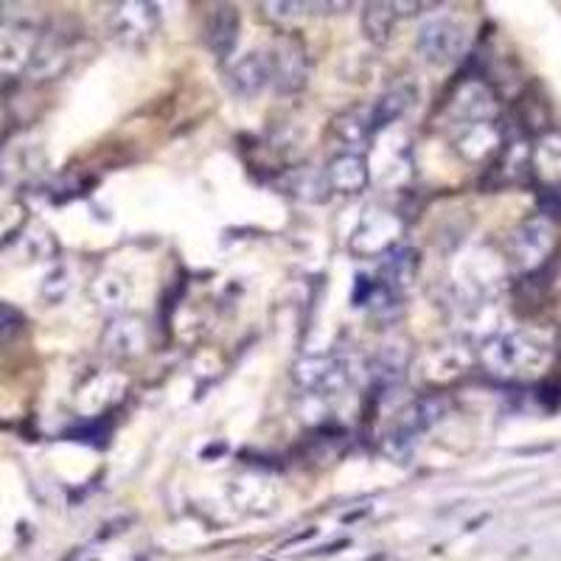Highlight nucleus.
Masks as SVG:
<instances>
[{"label": "nucleus", "mask_w": 561, "mask_h": 561, "mask_svg": "<svg viewBox=\"0 0 561 561\" xmlns=\"http://www.w3.org/2000/svg\"><path fill=\"white\" fill-rule=\"evenodd\" d=\"M539 345L530 343L525 334H500L489 340L483 348V363L494 377H523L539 363Z\"/></svg>", "instance_id": "f257e3e1"}, {"label": "nucleus", "mask_w": 561, "mask_h": 561, "mask_svg": "<svg viewBox=\"0 0 561 561\" xmlns=\"http://www.w3.org/2000/svg\"><path fill=\"white\" fill-rule=\"evenodd\" d=\"M466 32L455 18H433L419 28L415 48L427 62L447 65L463 54Z\"/></svg>", "instance_id": "f03ea898"}, {"label": "nucleus", "mask_w": 561, "mask_h": 561, "mask_svg": "<svg viewBox=\"0 0 561 561\" xmlns=\"http://www.w3.org/2000/svg\"><path fill=\"white\" fill-rule=\"evenodd\" d=\"M293 379L309 396H334L348 385V365L337 357H307L298 359L293 368Z\"/></svg>", "instance_id": "7ed1b4c3"}, {"label": "nucleus", "mask_w": 561, "mask_h": 561, "mask_svg": "<svg viewBox=\"0 0 561 561\" xmlns=\"http://www.w3.org/2000/svg\"><path fill=\"white\" fill-rule=\"evenodd\" d=\"M230 90L242 99H253L273 84V62L270 54H244L239 62H233L228 73Z\"/></svg>", "instance_id": "20e7f679"}, {"label": "nucleus", "mask_w": 561, "mask_h": 561, "mask_svg": "<svg viewBox=\"0 0 561 561\" xmlns=\"http://www.w3.org/2000/svg\"><path fill=\"white\" fill-rule=\"evenodd\" d=\"M102 348L115 359L138 357L147 348V325L135 318H127V314H118L104 329Z\"/></svg>", "instance_id": "39448f33"}, {"label": "nucleus", "mask_w": 561, "mask_h": 561, "mask_svg": "<svg viewBox=\"0 0 561 561\" xmlns=\"http://www.w3.org/2000/svg\"><path fill=\"white\" fill-rule=\"evenodd\" d=\"M449 402L444 396H421V399H413L408 408L399 413V421H396V435L413 440L415 435L427 433L438 424L444 415H447Z\"/></svg>", "instance_id": "423d86ee"}, {"label": "nucleus", "mask_w": 561, "mask_h": 561, "mask_svg": "<svg viewBox=\"0 0 561 561\" xmlns=\"http://www.w3.org/2000/svg\"><path fill=\"white\" fill-rule=\"evenodd\" d=\"M329 192L334 194H363L368 185V163L363 154L357 152H343L337 158L329 160V167L323 172Z\"/></svg>", "instance_id": "0eeeda50"}, {"label": "nucleus", "mask_w": 561, "mask_h": 561, "mask_svg": "<svg viewBox=\"0 0 561 561\" xmlns=\"http://www.w3.org/2000/svg\"><path fill=\"white\" fill-rule=\"evenodd\" d=\"M273 62V84L280 93H298L309 82V59L300 45L287 43L278 48V54H270Z\"/></svg>", "instance_id": "6e6552de"}, {"label": "nucleus", "mask_w": 561, "mask_h": 561, "mask_svg": "<svg viewBox=\"0 0 561 561\" xmlns=\"http://www.w3.org/2000/svg\"><path fill=\"white\" fill-rule=\"evenodd\" d=\"M550 244H553V228L545 219H530L523 228L514 230V237H511V250H514L523 267H536L542 262L545 255L550 253Z\"/></svg>", "instance_id": "1a4fd4ad"}, {"label": "nucleus", "mask_w": 561, "mask_h": 561, "mask_svg": "<svg viewBox=\"0 0 561 561\" xmlns=\"http://www.w3.org/2000/svg\"><path fill=\"white\" fill-rule=\"evenodd\" d=\"M239 28H242V20H239L237 9H214L205 20V43H208L210 54L217 59H228L239 43Z\"/></svg>", "instance_id": "9d476101"}, {"label": "nucleus", "mask_w": 561, "mask_h": 561, "mask_svg": "<svg viewBox=\"0 0 561 561\" xmlns=\"http://www.w3.org/2000/svg\"><path fill=\"white\" fill-rule=\"evenodd\" d=\"M415 270H419V253L413 248H404V244H393L379 259V284L399 295L413 284Z\"/></svg>", "instance_id": "9b49d317"}, {"label": "nucleus", "mask_w": 561, "mask_h": 561, "mask_svg": "<svg viewBox=\"0 0 561 561\" xmlns=\"http://www.w3.org/2000/svg\"><path fill=\"white\" fill-rule=\"evenodd\" d=\"M413 99H415V90L410 88V84H396V88H390L388 93H382V96L374 102V107L368 110L370 133H379V129L399 122V118L410 110Z\"/></svg>", "instance_id": "f8f14e48"}, {"label": "nucleus", "mask_w": 561, "mask_h": 561, "mask_svg": "<svg viewBox=\"0 0 561 561\" xmlns=\"http://www.w3.org/2000/svg\"><path fill=\"white\" fill-rule=\"evenodd\" d=\"M491 107H494V104H491V93L483 88V84H478V82L463 84V88H460V93H458V99L453 102L455 113H458L460 118H463V122H469V124L483 122L485 115L491 113Z\"/></svg>", "instance_id": "ddd939ff"}, {"label": "nucleus", "mask_w": 561, "mask_h": 561, "mask_svg": "<svg viewBox=\"0 0 561 561\" xmlns=\"http://www.w3.org/2000/svg\"><path fill=\"white\" fill-rule=\"evenodd\" d=\"M404 368H408V357H404L402 351H396L393 345H385L374 357V363H370V379L379 388H393V385L404 379Z\"/></svg>", "instance_id": "4468645a"}, {"label": "nucleus", "mask_w": 561, "mask_h": 561, "mask_svg": "<svg viewBox=\"0 0 561 561\" xmlns=\"http://www.w3.org/2000/svg\"><path fill=\"white\" fill-rule=\"evenodd\" d=\"M90 295H93V300H96L104 312H122L129 300V287L122 275L104 273L93 280V289H90Z\"/></svg>", "instance_id": "2eb2a0df"}, {"label": "nucleus", "mask_w": 561, "mask_h": 561, "mask_svg": "<svg viewBox=\"0 0 561 561\" xmlns=\"http://www.w3.org/2000/svg\"><path fill=\"white\" fill-rule=\"evenodd\" d=\"M396 18H399V14H396L393 3H368V7L363 9L365 37H368L370 43L385 45L390 39V34H393Z\"/></svg>", "instance_id": "dca6fc26"}, {"label": "nucleus", "mask_w": 561, "mask_h": 561, "mask_svg": "<svg viewBox=\"0 0 561 561\" xmlns=\"http://www.w3.org/2000/svg\"><path fill=\"white\" fill-rule=\"evenodd\" d=\"M334 135H337L343 144L348 147H357V144H365L370 138V118L368 110H348V113H340L332 124Z\"/></svg>", "instance_id": "f3484780"}, {"label": "nucleus", "mask_w": 561, "mask_h": 561, "mask_svg": "<svg viewBox=\"0 0 561 561\" xmlns=\"http://www.w3.org/2000/svg\"><path fill=\"white\" fill-rule=\"evenodd\" d=\"M458 147H460V152L466 154V158L478 160V158H483V154H489L491 149L497 147V133H494V129H491L485 122L469 124V127L463 129V135H460Z\"/></svg>", "instance_id": "a211bd4d"}, {"label": "nucleus", "mask_w": 561, "mask_h": 561, "mask_svg": "<svg viewBox=\"0 0 561 561\" xmlns=\"http://www.w3.org/2000/svg\"><path fill=\"white\" fill-rule=\"evenodd\" d=\"M118 18H122L124 32L149 34L158 23V7H152V3H127V7H122Z\"/></svg>", "instance_id": "6ab92c4d"}, {"label": "nucleus", "mask_w": 561, "mask_h": 561, "mask_svg": "<svg viewBox=\"0 0 561 561\" xmlns=\"http://www.w3.org/2000/svg\"><path fill=\"white\" fill-rule=\"evenodd\" d=\"M70 287H73V280H70V270L59 264V267H54L51 273L45 275L43 289H39V293H43V298L48 300V304H62V300L68 298Z\"/></svg>", "instance_id": "aec40b11"}, {"label": "nucleus", "mask_w": 561, "mask_h": 561, "mask_svg": "<svg viewBox=\"0 0 561 561\" xmlns=\"http://www.w3.org/2000/svg\"><path fill=\"white\" fill-rule=\"evenodd\" d=\"M23 329V314L20 309H14L12 304H0V343H9L14 340Z\"/></svg>", "instance_id": "412c9836"}, {"label": "nucleus", "mask_w": 561, "mask_h": 561, "mask_svg": "<svg viewBox=\"0 0 561 561\" xmlns=\"http://www.w3.org/2000/svg\"><path fill=\"white\" fill-rule=\"evenodd\" d=\"M267 9H273L275 18H298L309 7L307 3H267Z\"/></svg>", "instance_id": "4be33fe9"}, {"label": "nucleus", "mask_w": 561, "mask_h": 561, "mask_svg": "<svg viewBox=\"0 0 561 561\" xmlns=\"http://www.w3.org/2000/svg\"><path fill=\"white\" fill-rule=\"evenodd\" d=\"M0 20H3V7H0Z\"/></svg>", "instance_id": "5701e85b"}]
</instances>
